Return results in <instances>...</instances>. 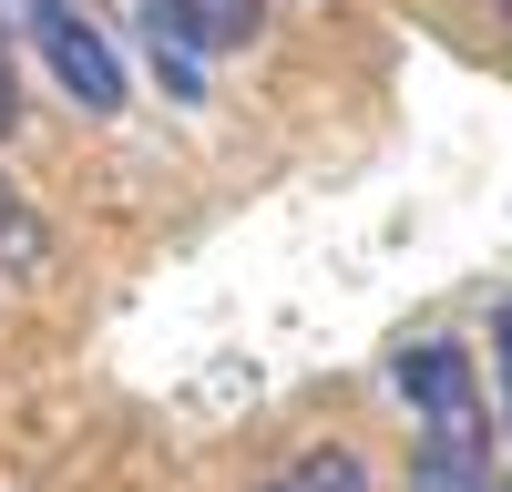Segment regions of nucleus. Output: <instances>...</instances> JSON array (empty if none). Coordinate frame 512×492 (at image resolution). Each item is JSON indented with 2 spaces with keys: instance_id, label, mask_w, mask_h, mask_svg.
I'll list each match as a JSON object with an SVG mask.
<instances>
[{
  "instance_id": "nucleus-1",
  "label": "nucleus",
  "mask_w": 512,
  "mask_h": 492,
  "mask_svg": "<svg viewBox=\"0 0 512 492\" xmlns=\"http://www.w3.org/2000/svg\"><path fill=\"white\" fill-rule=\"evenodd\" d=\"M21 31H31V62L62 82V103H82V113H123V52L93 31V11L82 0H21Z\"/></svg>"
},
{
  "instance_id": "nucleus-2",
  "label": "nucleus",
  "mask_w": 512,
  "mask_h": 492,
  "mask_svg": "<svg viewBox=\"0 0 512 492\" xmlns=\"http://www.w3.org/2000/svg\"><path fill=\"white\" fill-rule=\"evenodd\" d=\"M390 390L410 400V431L482 410V380H472V349H461V339H410V349H390Z\"/></svg>"
},
{
  "instance_id": "nucleus-3",
  "label": "nucleus",
  "mask_w": 512,
  "mask_h": 492,
  "mask_svg": "<svg viewBox=\"0 0 512 492\" xmlns=\"http://www.w3.org/2000/svg\"><path fill=\"white\" fill-rule=\"evenodd\" d=\"M492 421L482 410H461V421H420V492H492Z\"/></svg>"
},
{
  "instance_id": "nucleus-4",
  "label": "nucleus",
  "mask_w": 512,
  "mask_h": 492,
  "mask_svg": "<svg viewBox=\"0 0 512 492\" xmlns=\"http://www.w3.org/2000/svg\"><path fill=\"white\" fill-rule=\"evenodd\" d=\"M41 257H52V226H41L31 205L11 195V175H0V267H11V277H31Z\"/></svg>"
},
{
  "instance_id": "nucleus-5",
  "label": "nucleus",
  "mask_w": 512,
  "mask_h": 492,
  "mask_svg": "<svg viewBox=\"0 0 512 492\" xmlns=\"http://www.w3.org/2000/svg\"><path fill=\"white\" fill-rule=\"evenodd\" d=\"M267 492H369V472H359V451L328 441V451H308V462H287Z\"/></svg>"
},
{
  "instance_id": "nucleus-6",
  "label": "nucleus",
  "mask_w": 512,
  "mask_h": 492,
  "mask_svg": "<svg viewBox=\"0 0 512 492\" xmlns=\"http://www.w3.org/2000/svg\"><path fill=\"white\" fill-rule=\"evenodd\" d=\"M21 123V82H11V52H0V134Z\"/></svg>"
},
{
  "instance_id": "nucleus-7",
  "label": "nucleus",
  "mask_w": 512,
  "mask_h": 492,
  "mask_svg": "<svg viewBox=\"0 0 512 492\" xmlns=\"http://www.w3.org/2000/svg\"><path fill=\"white\" fill-rule=\"evenodd\" d=\"M492 339H502V369H512V308H502V318H492Z\"/></svg>"
},
{
  "instance_id": "nucleus-8",
  "label": "nucleus",
  "mask_w": 512,
  "mask_h": 492,
  "mask_svg": "<svg viewBox=\"0 0 512 492\" xmlns=\"http://www.w3.org/2000/svg\"><path fill=\"white\" fill-rule=\"evenodd\" d=\"M492 492H512V482H492Z\"/></svg>"
},
{
  "instance_id": "nucleus-9",
  "label": "nucleus",
  "mask_w": 512,
  "mask_h": 492,
  "mask_svg": "<svg viewBox=\"0 0 512 492\" xmlns=\"http://www.w3.org/2000/svg\"><path fill=\"white\" fill-rule=\"evenodd\" d=\"M502 421H512V410H502Z\"/></svg>"
},
{
  "instance_id": "nucleus-10",
  "label": "nucleus",
  "mask_w": 512,
  "mask_h": 492,
  "mask_svg": "<svg viewBox=\"0 0 512 492\" xmlns=\"http://www.w3.org/2000/svg\"><path fill=\"white\" fill-rule=\"evenodd\" d=\"M502 11H512V0H502Z\"/></svg>"
}]
</instances>
